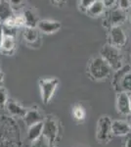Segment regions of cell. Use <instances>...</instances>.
I'll return each mask as SVG.
<instances>
[{
    "instance_id": "e575fe53",
    "label": "cell",
    "mask_w": 131,
    "mask_h": 147,
    "mask_svg": "<svg viewBox=\"0 0 131 147\" xmlns=\"http://www.w3.org/2000/svg\"><path fill=\"white\" fill-rule=\"evenodd\" d=\"M0 1H2V0H0Z\"/></svg>"
},
{
    "instance_id": "7a4b0ae2",
    "label": "cell",
    "mask_w": 131,
    "mask_h": 147,
    "mask_svg": "<svg viewBox=\"0 0 131 147\" xmlns=\"http://www.w3.org/2000/svg\"><path fill=\"white\" fill-rule=\"evenodd\" d=\"M112 68L102 57H96L90 61L88 65V73L93 80H103L111 75Z\"/></svg>"
},
{
    "instance_id": "d4e9b609",
    "label": "cell",
    "mask_w": 131,
    "mask_h": 147,
    "mask_svg": "<svg viewBox=\"0 0 131 147\" xmlns=\"http://www.w3.org/2000/svg\"><path fill=\"white\" fill-rule=\"evenodd\" d=\"M118 7L121 10L127 12L131 8V0H116Z\"/></svg>"
},
{
    "instance_id": "44dd1931",
    "label": "cell",
    "mask_w": 131,
    "mask_h": 147,
    "mask_svg": "<svg viewBox=\"0 0 131 147\" xmlns=\"http://www.w3.org/2000/svg\"><path fill=\"white\" fill-rule=\"evenodd\" d=\"M32 147H54V145L49 141V139H47L44 136H41L32 142Z\"/></svg>"
},
{
    "instance_id": "5bb4252c",
    "label": "cell",
    "mask_w": 131,
    "mask_h": 147,
    "mask_svg": "<svg viewBox=\"0 0 131 147\" xmlns=\"http://www.w3.org/2000/svg\"><path fill=\"white\" fill-rule=\"evenodd\" d=\"M5 108L7 109L8 113L11 116L19 118H23L28 110V108L24 107L23 105H21L20 103H18V102L13 100V99H8Z\"/></svg>"
},
{
    "instance_id": "484cf974",
    "label": "cell",
    "mask_w": 131,
    "mask_h": 147,
    "mask_svg": "<svg viewBox=\"0 0 131 147\" xmlns=\"http://www.w3.org/2000/svg\"><path fill=\"white\" fill-rule=\"evenodd\" d=\"M8 2L11 4V6L15 10L16 8H21L25 4L26 0H8Z\"/></svg>"
},
{
    "instance_id": "ba28073f",
    "label": "cell",
    "mask_w": 131,
    "mask_h": 147,
    "mask_svg": "<svg viewBox=\"0 0 131 147\" xmlns=\"http://www.w3.org/2000/svg\"><path fill=\"white\" fill-rule=\"evenodd\" d=\"M23 35L28 46L38 48L41 45V32L37 28H24Z\"/></svg>"
},
{
    "instance_id": "7402d4cb",
    "label": "cell",
    "mask_w": 131,
    "mask_h": 147,
    "mask_svg": "<svg viewBox=\"0 0 131 147\" xmlns=\"http://www.w3.org/2000/svg\"><path fill=\"white\" fill-rule=\"evenodd\" d=\"M2 30H3V34L6 36H12V37H17L18 34V28L12 27V26L5 25V24H2Z\"/></svg>"
},
{
    "instance_id": "9a60e30c",
    "label": "cell",
    "mask_w": 131,
    "mask_h": 147,
    "mask_svg": "<svg viewBox=\"0 0 131 147\" xmlns=\"http://www.w3.org/2000/svg\"><path fill=\"white\" fill-rule=\"evenodd\" d=\"M130 127L127 122L124 121L116 120L112 122V134L113 136H127L130 132Z\"/></svg>"
},
{
    "instance_id": "1f68e13d",
    "label": "cell",
    "mask_w": 131,
    "mask_h": 147,
    "mask_svg": "<svg viewBox=\"0 0 131 147\" xmlns=\"http://www.w3.org/2000/svg\"><path fill=\"white\" fill-rule=\"evenodd\" d=\"M126 13H127V19H128V21H129V24L131 26V8L126 12Z\"/></svg>"
},
{
    "instance_id": "30bf717a",
    "label": "cell",
    "mask_w": 131,
    "mask_h": 147,
    "mask_svg": "<svg viewBox=\"0 0 131 147\" xmlns=\"http://www.w3.org/2000/svg\"><path fill=\"white\" fill-rule=\"evenodd\" d=\"M116 109L118 112L121 115L128 116L131 114L130 104H129V95L127 92L120 91L116 96Z\"/></svg>"
},
{
    "instance_id": "e0dca14e",
    "label": "cell",
    "mask_w": 131,
    "mask_h": 147,
    "mask_svg": "<svg viewBox=\"0 0 131 147\" xmlns=\"http://www.w3.org/2000/svg\"><path fill=\"white\" fill-rule=\"evenodd\" d=\"M106 8L107 7L104 5V3L101 0H96V1L87 9V11L85 12V13L91 18H97L103 15L105 12H106Z\"/></svg>"
},
{
    "instance_id": "7c38bea8",
    "label": "cell",
    "mask_w": 131,
    "mask_h": 147,
    "mask_svg": "<svg viewBox=\"0 0 131 147\" xmlns=\"http://www.w3.org/2000/svg\"><path fill=\"white\" fill-rule=\"evenodd\" d=\"M22 15L24 23H25V28H36L37 23L40 19L34 9L30 7L25 8L22 12Z\"/></svg>"
},
{
    "instance_id": "6da1fadb",
    "label": "cell",
    "mask_w": 131,
    "mask_h": 147,
    "mask_svg": "<svg viewBox=\"0 0 131 147\" xmlns=\"http://www.w3.org/2000/svg\"><path fill=\"white\" fill-rule=\"evenodd\" d=\"M101 57L109 64L114 71H120L123 66V56L120 48L111 45L110 43L105 44L100 50Z\"/></svg>"
},
{
    "instance_id": "ffe728a7",
    "label": "cell",
    "mask_w": 131,
    "mask_h": 147,
    "mask_svg": "<svg viewBox=\"0 0 131 147\" xmlns=\"http://www.w3.org/2000/svg\"><path fill=\"white\" fill-rule=\"evenodd\" d=\"M73 116L75 118V120L78 121V122H82V121H84L85 117H86L85 109L81 105H79V104H77L73 108Z\"/></svg>"
},
{
    "instance_id": "83f0119b",
    "label": "cell",
    "mask_w": 131,
    "mask_h": 147,
    "mask_svg": "<svg viewBox=\"0 0 131 147\" xmlns=\"http://www.w3.org/2000/svg\"><path fill=\"white\" fill-rule=\"evenodd\" d=\"M104 3V5L108 8V7H112L115 5V3H116V0H101Z\"/></svg>"
},
{
    "instance_id": "5b68a950",
    "label": "cell",
    "mask_w": 131,
    "mask_h": 147,
    "mask_svg": "<svg viewBox=\"0 0 131 147\" xmlns=\"http://www.w3.org/2000/svg\"><path fill=\"white\" fill-rule=\"evenodd\" d=\"M126 19H127V13L116 7V8L110 9L107 12L106 17L103 21V25L110 28L112 27H118V26L122 25L126 21Z\"/></svg>"
},
{
    "instance_id": "4dcf8cb0",
    "label": "cell",
    "mask_w": 131,
    "mask_h": 147,
    "mask_svg": "<svg viewBox=\"0 0 131 147\" xmlns=\"http://www.w3.org/2000/svg\"><path fill=\"white\" fill-rule=\"evenodd\" d=\"M3 37H4V34H3V30H2V24H0V46H1Z\"/></svg>"
},
{
    "instance_id": "3957f363",
    "label": "cell",
    "mask_w": 131,
    "mask_h": 147,
    "mask_svg": "<svg viewBox=\"0 0 131 147\" xmlns=\"http://www.w3.org/2000/svg\"><path fill=\"white\" fill-rule=\"evenodd\" d=\"M112 134V120L109 116H102L99 118L96 125V138L99 142L107 143L111 140Z\"/></svg>"
},
{
    "instance_id": "8992f818",
    "label": "cell",
    "mask_w": 131,
    "mask_h": 147,
    "mask_svg": "<svg viewBox=\"0 0 131 147\" xmlns=\"http://www.w3.org/2000/svg\"><path fill=\"white\" fill-rule=\"evenodd\" d=\"M59 134V122L53 115L47 116L43 120V129L42 136H44L54 145Z\"/></svg>"
},
{
    "instance_id": "d6a6232c",
    "label": "cell",
    "mask_w": 131,
    "mask_h": 147,
    "mask_svg": "<svg viewBox=\"0 0 131 147\" xmlns=\"http://www.w3.org/2000/svg\"><path fill=\"white\" fill-rule=\"evenodd\" d=\"M129 95V104H130V111H131V93H128Z\"/></svg>"
},
{
    "instance_id": "8fae6325",
    "label": "cell",
    "mask_w": 131,
    "mask_h": 147,
    "mask_svg": "<svg viewBox=\"0 0 131 147\" xmlns=\"http://www.w3.org/2000/svg\"><path fill=\"white\" fill-rule=\"evenodd\" d=\"M23 120L25 122L26 125L28 127L30 125L37 124L39 122H42L44 120L42 114L39 112V110L36 107H32V108H28L26 112L25 116L23 117Z\"/></svg>"
},
{
    "instance_id": "4fadbf2b",
    "label": "cell",
    "mask_w": 131,
    "mask_h": 147,
    "mask_svg": "<svg viewBox=\"0 0 131 147\" xmlns=\"http://www.w3.org/2000/svg\"><path fill=\"white\" fill-rule=\"evenodd\" d=\"M16 49H17L16 37L4 35L3 39H2L1 46H0V53H2L3 55L12 56L15 54Z\"/></svg>"
},
{
    "instance_id": "d590c367",
    "label": "cell",
    "mask_w": 131,
    "mask_h": 147,
    "mask_svg": "<svg viewBox=\"0 0 131 147\" xmlns=\"http://www.w3.org/2000/svg\"><path fill=\"white\" fill-rule=\"evenodd\" d=\"M0 24H1V22H0Z\"/></svg>"
},
{
    "instance_id": "f1b7e54d",
    "label": "cell",
    "mask_w": 131,
    "mask_h": 147,
    "mask_svg": "<svg viewBox=\"0 0 131 147\" xmlns=\"http://www.w3.org/2000/svg\"><path fill=\"white\" fill-rule=\"evenodd\" d=\"M4 78H5V75L4 73L0 70V86H3V84H4Z\"/></svg>"
},
{
    "instance_id": "603a6c76",
    "label": "cell",
    "mask_w": 131,
    "mask_h": 147,
    "mask_svg": "<svg viewBox=\"0 0 131 147\" xmlns=\"http://www.w3.org/2000/svg\"><path fill=\"white\" fill-rule=\"evenodd\" d=\"M8 92L4 86H0V109L6 107V103L8 101Z\"/></svg>"
},
{
    "instance_id": "836d02e7",
    "label": "cell",
    "mask_w": 131,
    "mask_h": 147,
    "mask_svg": "<svg viewBox=\"0 0 131 147\" xmlns=\"http://www.w3.org/2000/svg\"><path fill=\"white\" fill-rule=\"evenodd\" d=\"M128 125H129L130 129H131V116H130V118H129V121H128Z\"/></svg>"
},
{
    "instance_id": "d6986e66",
    "label": "cell",
    "mask_w": 131,
    "mask_h": 147,
    "mask_svg": "<svg viewBox=\"0 0 131 147\" xmlns=\"http://www.w3.org/2000/svg\"><path fill=\"white\" fill-rule=\"evenodd\" d=\"M42 129H43V121L39 122L37 124H34L30 127H28V141L33 142L36 140L38 137L42 136Z\"/></svg>"
},
{
    "instance_id": "2e32d148",
    "label": "cell",
    "mask_w": 131,
    "mask_h": 147,
    "mask_svg": "<svg viewBox=\"0 0 131 147\" xmlns=\"http://www.w3.org/2000/svg\"><path fill=\"white\" fill-rule=\"evenodd\" d=\"M15 12L16 11L13 9V7L8 2V0L0 1V22H1V24L7 21L8 19H10L11 17H13Z\"/></svg>"
},
{
    "instance_id": "f546056e",
    "label": "cell",
    "mask_w": 131,
    "mask_h": 147,
    "mask_svg": "<svg viewBox=\"0 0 131 147\" xmlns=\"http://www.w3.org/2000/svg\"><path fill=\"white\" fill-rule=\"evenodd\" d=\"M125 147H131V134H128V137H127V139H126Z\"/></svg>"
},
{
    "instance_id": "277c9868",
    "label": "cell",
    "mask_w": 131,
    "mask_h": 147,
    "mask_svg": "<svg viewBox=\"0 0 131 147\" xmlns=\"http://www.w3.org/2000/svg\"><path fill=\"white\" fill-rule=\"evenodd\" d=\"M40 96L44 104H48L51 101L55 91L59 85V80L56 78L51 79H41L38 82Z\"/></svg>"
},
{
    "instance_id": "ac0fdd59",
    "label": "cell",
    "mask_w": 131,
    "mask_h": 147,
    "mask_svg": "<svg viewBox=\"0 0 131 147\" xmlns=\"http://www.w3.org/2000/svg\"><path fill=\"white\" fill-rule=\"evenodd\" d=\"M118 80V84H116V86L118 87H116V89H120V91L131 93V72L123 73Z\"/></svg>"
},
{
    "instance_id": "4316f807",
    "label": "cell",
    "mask_w": 131,
    "mask_h": 147,
    "mask_svg": "<svg viewBox=\"0 0 131 147\" xmlns=\"http://www.w3.org/2000/svg\"><path fill=\"white\" fill-rule=\"evenodd\" d=\"M51 3L53 4L54 6H57V7H62L65 5L66 3V0H50Z\"/></svg>"
},
{
    "instance_id": "cb8c5ba5",
    "label": "cell",
    "mask_w": 131,
    "mask_h": 147,
    "mask_svg": "<svg viewBox=\"0 0 131 147\" xmlns=\"http://www.w3.org/2000/svg\"><path fill=\"white\" fill-rule=\"evenodd\" d=\"M96 0H78V8L79 10L85 13L87 9L92 5Z\"/></svg>"
},
{
    "instance_id": "52a82bcc",
    "label": "cell",
    "mask_w": 131,
    "mask_h": 147,
    "mask_svg": "<svg viewBox=\"0 0 131 147\" xmlns=\"http://www.w3.org/2000/svg\"><path fill=\"white\" fill-rule=\"evenodd\" d=\"M109 40V43L111 45L118 47V48H121L126 44L127 37H126L124 30L121 28L120 26H118V27H112L110 28Z\"/></svg>"
},
{
    "instance_id": "9c48e42d",
    "label": "cell",
    "mask_w": 131,
    "mask_h": 147,
    "mask_svg": "<svg viewBox=\"0 0 131 147\" xmlns=\"http://www.w3.org/2000/svg\"><path fill=\"white\" fill-rule=\"evenodd\" d=\"M36 28L41 34H53L55 32H59L62 28V24L59 21L48 20V19H43L39 20L37 23Z\"/></svg>"
}]
</instances>
